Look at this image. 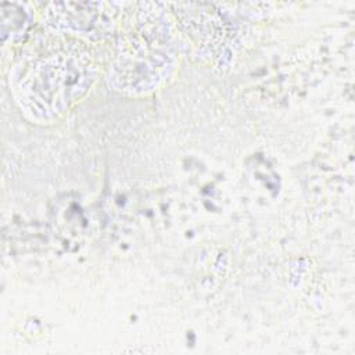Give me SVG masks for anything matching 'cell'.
<instances>
[{"instance_id":"2","label":"cell","mask_w":355,"mask_h":355,"mask_svg":"<svg viewBox=\"0 0 355 355\" xmlns=\"http://www.w3.org/2000/svg\"><path fill=\"white\" fill-rule=\"evenodd\" d=\"M178 60V39L162 11H140L121 35L118 53L110 65L108 82L129 94L153 92L172 73Z\"/></svg>"},{"instance_id":"4","label":"cell","mask_w":355,"mask_h":355,"mask_svg":"<svg viewBox=\"0 0 355 355\" xmlns=\"http://www.w3.org/2000/svg\"><path fill=\"white\" fill-rule=\"evenodd\" d=\"M10 7V11L3 4L1 6V21L3 24V40L7 42V37H11V42L18 40L21 37V33L24 35L29 26V15L28 11H24L22 7L17 4L7 3Z\"/></svg>"},{"instance_id":"1","label":"cell","mask_w":355,"mask_h":355,"mask_svg":"<svg viewBox=\"0 0 355 355\" xmlns=\"http://www.w3.org/2000/svg\"><path fill=\"white\" fill-rule=\"evenodd\" d=\"M93 51L79 39L55 33L31 42L10 69V87L24 114L50 123L76 104L97 79Z\"/></svg>"},{"instance_id":"3","label":"cell","mask_w":355,"mask_h":355,"mask_svg":"<svg viewBox=\"0 0 355 355\" xmlns=\"http://www.w3.org/2000/svg\"><path fill=\"white\" fill-rule=\"evenodd\" d=\"M104 7L103 3H54L43 12V19L60 35L103 39L114 32L116 17V11Z\"/></svg>"}]
</instances>
